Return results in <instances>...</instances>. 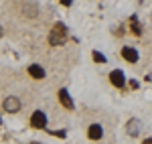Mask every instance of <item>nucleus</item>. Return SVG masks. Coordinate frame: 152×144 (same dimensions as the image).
Wrapping results in <instances>:
<instances>
[{
  "mask_svg": "<svg viewBox=\"0 0 152 144\" xmlns=\"http://www.w3.org/2000/svg\"><path fill=\"white\" fill-rule=\"evenodd\" d=\"M110 81L116 85V87H124V85H126V77H124V71H120V69H114V71L110 73Z\"/></svg>",
  "mask_w": 152,
  "mask_h": 144,
  "instance_id": "nucleus-3",
  "label": "nucleus"
},
{
  "mask_svg": "<svg viewBox=\"0 0 152 144\" xmlns=\"http://www.w3.org/2000/svg\"><path fill=\"white\" fill-rule=\"evenodd\" d=\"M130 23H132V33H134V35H140V33H142V26L138 24V18H136V16H132V20H130Z\"/></svg>",
  "mask_w": 152,
  "mask_h": 144,
  "instance_id": "nucleus-9",
  "label": "nucleus"
},
{
  "mask_svg": "<svg viewBox=\"0 0 152 144\" xmlns=\"http://www.w3.org/2000/svg\"><path fill=\"white\" fill-rule=\"evenodd\" d=\"M0 122H2V120H0Z\"/></svg>",
  "mask_w": 152,
  "mask_h": 144,
  "instance_id": "nucleus-14",
  "label": "nucleus"
},
{
  "mask_svg": "<svg viewBox=\"0 0 152 144\" xmlns=\"http://www.w3.org/2000/svg\"><path fill=\"white\" fill-rule=\"evenodd\" d=\"M128 128H130V134H132V136H136V134H138V130H136V128H138V122L132 120V122L128 124Z\"/></svg>",
  "mask_w": 152,
  "mask_h": 144,
  "instance_id": "nucleus-11",
  "label": "nucleus"
},
{
  "mask_svg": "<svg viewBox=\"0 0 152 144\" xmlns=\"http://www.w3.org/2000/svg\"><path fill=\"white\" fill-rule=\"evenodd\" d=\"M122 57L126 61H130V63H136L138 61V51L134 47H124L122 49Z\"/></svg>",
  "mask_w": 152,
  "mask_h": 144,
  "instance_id": "nucleus-7",
  "label": "nucleus"
},
{
  "mask_svg": "<svg viewBox=\"0 0 152 144\" xmlns=\"http://www.w3.org/2000/svg\"><path fill=\"white\" fill-rule=\"evenodd\" d=\"M31 126H33V128H45V126H47V116H45V112H41V110L33 112V116H31Z\"/></svg>",
  "mask_w": 152,
  "mask_h": 144,
  "instance_id": "nucleus-2",
  "label": "nucleus"
},
{
  "mask_svg": "<svg viewBox=\"0 0 152 144\" xmlns=\"http://www.w3.org/2000/svg\"><path fill=\"white\" fill-rule=\"evenodd\" d=\"M59 102H61L67 110L75 108V104H73V99H71V96H69V91H67V89H59Z\"/></svg>",
  "mask_w": 152,
  "mask_h": 144,
  "instance_id": "nucleus-4",
  "label": "nucleus"
},
{
  "mask_svg": "<svg viewBox=\"0 0 152 144\" xmlns=\"http://www.w3.org/2000/svg\"><path fill=\"white\" fill-rule=\"evenodd\" d=\"M61 4H65V6H69V4H71V0H61Z\"/></svg>",
  "mask_w": 152,
  "mask_h": 144,
  "instance_id": "nucleus-12",
  "label": "nucleus"
},
{
  "mask_svg": "<svg viewBox=\"0 0 152 144\" xmlns=\"http://www.w3.org/2000/svg\"><path fill=\"white\" fill-rule=\"evenodd\" d=\"M87 136H89L91 140H99V138L104 136V128H102L99 124H91V126L87 128Z\"/></svg>",
  "mask_w": 152,
  "mask_h": 144,
  "instance_id": "nucleus-6",
  "label": "nucleus"
},
{
  "mask_svg": "<svg viewBox=\"0 0 152 144\" xmlns=\"http://www.w3.org/2000/svg\"><path fill=\"white\" fill-rule=\"evenodd\" d=\"M65 39H67V29H65L63 23H57L55 26H53V31H51L49 43L57 47V45H61V43H65Z\"/></svg>",
  "mask_w": 152,
  "mask_h": 144,
  "instance_id": "nucleus-1",
  "label": "nucleus"
},
{
  "mask_svg": "<svg viewBox=\"0 0 152 144\" xmlns=\"http://www.w3.org/2000/svg\"><path fill=\"white\" fill-rule=\"evenodd\" d=\"M28 75L33 79H43L45 77V69L41 65H28Z\"/></svg>",
  "mask_w": 152,
  "mask_h": 144,
  "instance_id": "nucleus-8",
  "label": "nucleus"
},
{
  "mask_svg": "<svg viewBox=\"0 0 152 144\" xmlns=\"http://www.w3.org/2000/svg\"><path fill=\"white\" fill-rule=\"evenodd\" d=\"M4 110L10 112V114L18 112V110H20V102H18V97H6V99H4Z\"/></svg>",
  "mask_w": 152,
  "mask_h": 144,
  "instance_id": "nucleus-5",
  "label": "nucleus"
},
{
  "mask_svg": "<svg viewBox=\"0 0 152 144\" xmlns=\"http://www.w3.org/2000/svg\"><path fill=\"white\" fill-rule=\"evenodd\" d=\"M94 61H95V63H105L107 59H105V57L102 55V53H99V51H94Z\"/></svg>",
  "mask_w": 152,
  "mask_h": 144,
  "instance_id": "nucleus-10",
  "label": "nucleus"
},
{
  "mask_svg": "<svg viewBox=\"0 0 152 144\" xmlns=\"http://www.w3.org/2000/svg\"><path fill=\"white\" fill-rule=\"evenodd\" d=\"M142 144H152V138H146V140H144Z\"/></svg>",
  "mask_w": 152,
  "mask_h": 144,
  "instance_id": "nucleus-13",
  "label": "nucleus"
}]
</instances>
